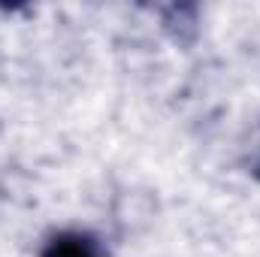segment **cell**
<instances>
[{"label": "cell", "mask_w": 260, "mask_h": 257, "mask_svg": "<svg viewBox=\"0 0 260 257\" xmlns=\"http://www.w3.org/2000/svg\"><path fill=\"white\" fill-rule=\"evenodd\" d=\"M43 257H100L94 239L82 236V233H61L49 242Z\"/></svg>", "instance_id": "6da1fadb"}]
</instances>
